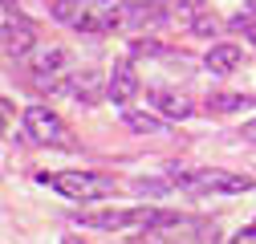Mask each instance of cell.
<instances>
[{
	"label": "cell",
	"instance_id": "obj_11",
	"mask_svg": "<svg viewBox=\"0 0 256 244\" xmlns=\"http://www.w3.org/2000/svg\"><path fill=\"white\" fill-rule=\"evenodd\" d=\"M240 61H244V49H240L236 41H220V45H212V49H208L204 66H208L212 74H232Z\"/></svg>",
	"mask_w": 256,
	"mask_h": 244
},
{
	"label": "cell",
	"instance_id": "obj_6",
	"mask_svg": "<svg viewBox=\"0 0 256 244\" xmlns=\"http://www.w3.org/2000/svg\"><path fill=\"white\" fill-rule=\"evenodd\" d=\"M24 66H28V74H33V82L53 86L57 78L70 74V53L57 49V45H49V49H33V53L24 57Z\"/></svg>",
	"mask_w": 256,
	"mask_h": 244
},
{
	"label": "cell",
	"instance_id": "obj_7",
	"mask_svg": "<svg viewBox=\"0 0 256 244\" xmlns=\"http://www.w3.org/2000/svg\"><path fill=\"white\" fill-rule=\"evenodd\" d=\"M53 94H70V98H78V102H98V94H102V78L94 74V70H70L66 78H57L53 86Z\"/></svg>",
	"mask_w": 256,
	"mask_h": 244
},
{
	"label": "cell",
	"instance_id": "obj_14",
	"mask_svg": "<svg viewBox=\"0 0 256 244\" xmlns=\"http://www.w3.org/2000/svg\"><path fill=\"white\" fill-rule=\"evenodd\" d=\"M252 98H244V94H212L208 98V106L216 110V114H232V110H240V106H248Z\"/></svg>",
	"mask_w": 256,
	"mask_h": 244
},
{
	"label": "cell",
	"instance_id": "obj_15",
	"mask_svg": "<svg viewBox=\"0 0 256 244\" xmlns=\"http://www.w3.org/2000/svg\"><path fill=\"white\" fill-rule=\"evenodd\" d=\"M191 33H200V37H216V33H220V20L212 16V8H208V12H204L196 24H191Z\"/></svg>",
	"mask_w": 256,
	"mask_h": 244
},
{
	"label": "cell",
	"instance_id": "obj_2",
	"mask_svg": "<svg viewBox=\"0 0 256 244\" xmlns=\"http://www.w3.org/2000/svg\"><path fill=\"white\" fill-rule=\"evenodd\" d=\"M82 228H98V232H126V228H171L179 224V212L167 208H106V212H78L74 216Z\"/></svg>",
	"mask_w": 256,
	"mask_h": 244
},
{
	"label": "cell",
	"instance_id": "obj_17",
	"mask_svg": "<svg viewBox=\"0 0 256 244\" xmlns=\"http://www.w3.org/2000/svg\"><path fill=\"white\" fill-rule=\"evenodd\" d=\"M240 138H244V142H256V118H252V122H244V130H240Z\"/></svg>",
	"mask_w": 256,
	"mask_h": 244
},
{
	"label": "cell",
	"instance_id": "obj_10",
	"mask_svg": "<svg viewBox=\"0 0 256 244\" xmlns=\"http://www.w3.org/2000/svg\"><path fill=\"white\" fill-rule=\"evenodd\" d=\"M150 106H158L163 110V118H175V122H183V118H191V102L179 94V90H167V86H154L150 90Z\"/></svg>",
	"mask_w": 256,
	"mask_h": 244
},
{
	"label": "cell",
	"instance_id": "obj_1",
	"mask_svg": "<svg viewBox=\"0 0 256 244\" xmlns=\"http://www.w3.org/2000/svg\"><path fill=\"white\" fill-rule=\"evenodd\" d=\"M49 12L53 20L78 28V33H114L130 20V8L118 0H57Z\"/></svg>",
	"mask_w": 256,
	"mask_h": 244
},
{
	"label": "cell",
	"instance_id": "obj_19",
	"mask_svg": "<svg viewBox=\"0 0 256 244\" xmlns=\"http://www.w3.org/2000/svg\"><path fill=\"white\" fill-rule=\"evenodd\" d=\"M0 4H4V12H12V8H16V0H0Z\"/></svg>",
	"mask_w": 256,
	"mask_h": 244
},
{
	"label": "cell",
	"instance_id": "obj_13",
	"mask_svg": "<svg viewBox=\"0 0 256 244\" xmlns=\"http://www.w3.org/2000/svg\"><path fill=\"white\" fill-rule=\"evenodd\" d=\"M126 126L138 130V134H167V122H163V118L142 114V110H130V106H126Z\"/></svg>",
	"mask_w": 256,
	"mask_h": 244
},
{
	"label": "cell",
	"instance_id": "obj_4",
	"mask_svg": "<svg viewBox=\"0 0 256 244\" xmlns=\"http://www.w3.org/2000/svg\"><path fill=\"white\" fill-rule=\"evenodd\" d=\"M37 183L61 192L66 200H78V204H90V200H106L114 196L118 183L110 175H98V171H61V175H37Z\"/></svg>",
	"mask_w": 256,
	"mask_h": 244
},
{
	"label": "cell",
	"instance_id": "obj_5",
	"mask_svg": "<svg viewBox=\"0 0 256 244\" xmlns=\"http://www.w3.org/2000/svg\"><path fill=\"white\" fill-rule=\"evenodd\" d=\"M24 138H33V142H41V146H61V150L74 146L70 126H66L61 114L49 110V106H28V110H24Z\"/></svg>",
	"mask_w": 256,
	"mask_h": 244
},
{
	"label": "cell",
	"instance_id": "obj_8",
	"mask_svg": "<svg viewBox=\"0 0 256 244\" xmlns=\"http://www.w3.org/2000/svg\"><path fill=\"white\" fill-rule=\"evenodd\" d=\"M0 41H4V53L8 57H28L37 49V37H33V24L20 20L16 12H4V24H0Z\"/></svg>",
	"mask_w": 256,
	"mask_h": 244
},
{
	"label": "cell",
	"instance_id": "obj_20",
	"mask_svg": "<svg viewBox=\"0 0 256 244\" xmlns=\"http://www.w3.org/2000/svg\"><path fill=\"white\" fill-rule=\"evenodd\" d=\"M61 244H82V240H78V236H66V240H61Z\"/></svg>",
	"mask_w": 256,
	"mask_h": 244
},
{
	"label": "cell",
	"instance_id": "obj_9",
	"mask_svg": "<svg viewBox=\"0 0 256 244\" xmlns=\"http://www.w3.org/2000/svg\"><path fill=\"white\" fill-rule=\"evenodd\" d=\"M138 90H142V82H138L134 66H130V61H118V66L110 70V82H106L110 102H114V106H130V102L138 98Z\"/></svg>",
	"mask_w": 256,
	"mask_h": 244
},
{
	"label": "cell",
	"instance_id": "obj_18",
	"mask_svg": "<svg viewBox=\"0 0 256 244\" xmlns=\"http://www.w3.org/2000/svg\"><path fill=\"white\" fill-rule=\"evenodd\" d=\"M130 244H171V240H130Z\"/></svg>",
	"mask_w": 256,
	"mask_h": 244
},
{
	"label": "cell",
	"instance_id": "obj_3",
	"mask_svg": "<svg viewBox=\"0 0 256 244\" xmlns=\"http://www.w3.org/2000/svg\"><path fill=\"white\" fill-rule=\"evenodd\" d=\"M171 188H179V192H187V196H240V192H252V175L220 171V167L171 171Z\"/></svg>",
	"mask_w": 256,
	"mask_h": 244
},
{
	"label": "cell",
	"instance_id": "obj_16",
	"mask_svg": "<svg viewBox=\"0 0 256 244\" xmlns=\"http://www.w3.org/2000/svg\"><path fill=\"white\" fill-rule=\"evenodd\" d=\"M232 244H256V228H244V232H236V236H232Z\"/></svg>",
	"mask_w": 256,
	"mask_h": 244
},
{
	"label": "cell",
	"instance_id": "obj_12",
	"mask_svg": "<svg viewBox=\"0 0 256 244\" xmlns=\"http://www.w3.org/2000/svg\"><path fill=\"white\" fill-rule=\"evenodd\" d=\"M204 12H208V8H204V0H167V20H171V24L191 28Z\"/></svg>",
	"mask_w": 256,
	"mask_h": 244
}]
</instances>
